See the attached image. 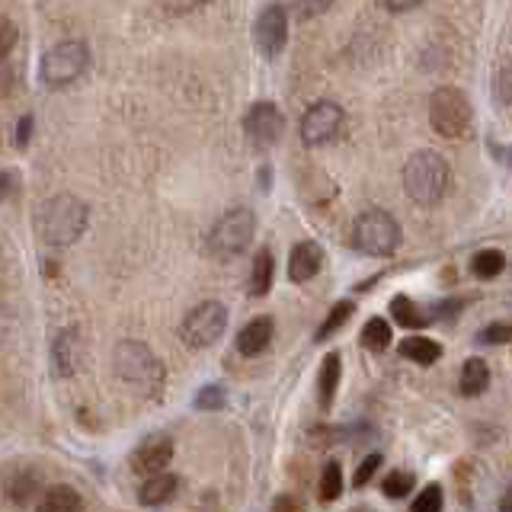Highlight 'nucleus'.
<instances>
[{"label":"nucleus","mask_w":512,"mask_h":512,"mask_svg":"<svg viewBox=\"0 0 512 512\" xmlns=\"http://www.w3.org/2000/svg\"><path fill=\"white\" fill-rule=\"evenodd\" d=\"M87 221H90L87 202L71 196V192H61V196H52L39 205L36 234L48 247H71L74 240L84 237Z\"/></svg>","instance_id":"1"},{"label":"nucleus","mask_w":512,"mask_h":512,"mask_svg":"<svg viewBox=\"0 0 512 512\" xmlns=\"http://www.w3.org/2000/svg\"><path fill=\"white\" fill-rule=\"evenodd\" d=\"M448 173L445 157L436 151H420L407 160L404 167V189L416 205H436L448 192Z\"/></svg>","instance_id":"2"},{"label":"nucleus","mask_w":512,"mask_h":512,"mask_svg":"<svg viewBox=\"0 0 512 512\" xmlns=\"http://www.w3.org/2000/svg\"><path fill=\"white\" fill-rule=\"evenodd\" d=\"M112 365H116V375L122 384L135 388L138 394H157L160 384H164V368L154 359V352L135 343V340H122L116 346V356H112Z\"/></svg>","instance_id":"3"},{"label":"nucleus","mask_w":512,"mask_h":512,"mask_svg":"<svg viewBox=\"0 0 512 512\" xmlns=\"http://www.w3.org/2000/svg\"><path fill=\"white\" fill-rule=\"evenodd\" d=\"M90 68V45L84 39H64L42 55L39 77L45 87H68Z\"/></svg>","instance_id":"4"},{"label":"nucleus","mask_w":512,"mask_h":512,"mask_svg":"<svg viewBox=\"0 0 512 512\" xmlns=\"http://www.w3.org/2000/svg\"><path fill=\"white\" fill-rule=\"evenodd\" d=\"M429 122L442 138H461L471 132L474 109L468 93H461L458 87H439L429 100Z\"/></svg>","instance_id":"5"},{"label":"nucleus","mask_w":512,"mask_h":512,"mask_svg":"<svg viewBox=\"0 0 512 512\" xmlns=\"http://www.w3.org/2000/svg\"><path fill=\"white\" fill-rule=\"evenodd\" d=\"M253 231H256V218L250 208H231V212H224L212 234H208V253L215 256V260H234L240 256L253 240Z\"/></svg>","instance_id":"6"},{"label":"nucleus","mask_w":512,"mask_h":512,"mask_svg":"<svg viewBox=\"0 0 512 512\" xmlns=\"http://www.w3.org/2000/svg\"><path fill=\"white\" fill-rule=\"evenodd\" d=\"M352 244L368 256H388L400 247V224L394 215L372 208L356 218V228H352Z\"/></svg>","instance_id":"7"},{"label":"nucleus","mask_w":512,"mask_h":512,"mask_svg":"<svg viewBox=\"0 0 512 512\" xmlns=\"http://www.w3.org/2000/svg\"><path fill=\"white\" fill-rule=\"evenodd\" d=\"M228 327V311H224L221 301H205L199 308H192L183 320V340L192 349H205L212 346L218 336Z\"/></svg>","instance_id":"8"},{"label":"nucleus","mask_w":512,"mask_h":512,"mask_svg":"<svg viewBox=\"0 0 512 512\" xmlns=\"http://www.w3.org/2000/svg\"><path fill=\"white\" fill-rule=\"evenodd\" d=\"M343 119L346 116H343L340 103H333V100L314 103L301 119V141L308 144V148H320V144H327V141H333L336 135H340Z\"/></svg>","instance_id":"9"},{"label":"nucleus","mask_w":512,"mask_h":512,"mask_svg":"<svg viewBox=\"0 0 512 512\" xmlns=\"http://www.w3.org/2000/svg\"><path fill=\"white\" fill-rule=\"evenodd\" d=\"M282 128H285V119L272 100L253 103L244 116V135L256 148H272V144L282 138Z\"/></svg>","instance_id":"10"},{"label":"nucleus","mask_w":512,"mask_h":512,"mask_svg":"<svg viewBox=\"0 0 512 512\" xmlns=\"http://www.w3.org/2000/svg\"><path fill=\"white\" fill-rule=\"evenodd\" d=\"M253 42L266 58H276L282 52L288 42V13L282 4H269V7H263L260 16H256Z\"/></svg>","instance_id":"11"},{"label":"nucleus","mask_w":512,"mask_h":512,"mask_svg":"<svg viewBox=\"0 0 512 512\" xmlns=\"http://www.w3.org/2000/svg\"><path fill=\"white\" fill-rule=\"evenodd\" d=\"M173 458V442L167 436H151V439H144L135 452H132V471L138 477H157V474H164V468L170 464Z\"/></svg>","instance_id":"12"},{"label":"nucleus","mask_w":512,"mask_h":512,"mask_svg":"<svg viewBox=\"0 0 512 512\" xmlns=\"http://www.w3.org/2000/svg\"><path fill=\"white\" fill-rule=\"evenodd\" d=\"M320 263H324V250H320L314 240H304L288 256V279L292 282H308L320 272Z\"/></svg>","instance_id":"13"},{"label":"nucleus","mask_w":512,"mask_h":512,"mask_svg":"<svg viewBox=\"0 0 512 512\" xmlns=\"http://www.w3.org/2000/svg\"><path fill=\"white\" fill-rule=\"evenodd\" d=\"M39 490H42V474L36 468H13L7 474V496H10V503L23 506Z\"/></svg>","instance_id":"14"},{"label":"nucleus","mask_w":512,"mask_h":512,"mask_svg":"<svg viewBox=\"0 0 512 512\" xmlns=\"http://www.w3.org/2000/svg\"><path fill=\"white\" fill-rule=\"evenodd\" d=\"M272 340V320L269 317H256L237 333V352L240 356H260Z\"/></svg>","instance_id":"15"},{"label":"nucleus","mask_w":512,"mask_h":512,"mask_svg":"<svg viewBox=\"0 0 512 512\" xmlns=\"http://www.w3.org/2000/svg\"><path fill=\"white\" fill-rule=\"evenodd\" d=\"M176 490H180V480H176L173 474H157L151 480H144L141 490H138V503L141 506H164L170 503Z\"/></svg>","instance_id":"16"},{"label":"nucleus","mask_w":512,"mask_h":512,"mask_svg":"<svg viewBox=\"0 0 512 512\" xmlns=\"http://www.w3.org/2000/svg\"><path fill=\"white\" fill-rule=\"evenodd\" d=\"M80 509H84V500H80V493L68 484L45 490V496L36 506V512H80Z\"/></svg>","instance_id":"17"},{"label":"nucleus","mask_w":512,"mask_h":512,"mask_svg":"<svg viewBox=\"0 0 512 512\" xmlns=\"http://www.w3.org/2000/svg\"><path fill=\"white\" fill-rule=\"evenodd\" d=\"M340 388V356L330 352L320 365V381H317V391H320V410H330L333 404V394Z\"/></svg>","instance_id":"18"},{"label":"nucleus","mask_w":512,"mask_h":512,"mask_svg":"<svg viewBox=\"0 0 512 512\" xmlns=\"http://www.w3.org/2000/svg\"><path fill=\"white\" fill-rule=\"evenodd\" d=\"M400 356L420 365H432L442 356V346L436 340H426V336H407V340L400 343Z\"/></svg>","instance_id":"19"},{"label":"nucleus","mask_w":512,"mask_h":512,"mask_svg":"<svg viewBox=\"0 0 512 512\" xmlns=\"http://www.w3.org/2000/svg\"><path fill=\"white\" fill-rule=\"evenodd\" d=\"M77 333L68 330V333H61L58 340H55V349H52V359L58 365V375H74L77 372Z\"/></svg>","instance_id":"20"},{"label":"nucleus","mask_w":512,"mask_h":512,"mask_svg":"<svg viewBox=\"0 0 512 512\" xmlns=\"http://www.w3.org/2000/svg\"><path fill=\"white\" fill-rule=\"evenodd\" d=\"M490 384V368L484 359H468L461 368V391L468 397H477L480 391H487Z\"/></svg>","instance_id":"21"},{"label":"nucleus","mask_w":512,"mask_h":512,"mask_svg":"<svg viewBox=\"0 0 512 512\" xmlns=\"http://www.w3.org/2000/svg\"><path fill=\"white\" fill-rule=\"evenodd\" d=\"M272 253L269 250H260L256 253V263H253V272H250V292L253 295H266L272 288Z\"/></svg>","instance_id":"22"},{"label":"nucleus","mask_w":512,"mask_h":512,"mask_svg":"<svg viewBox=\"0 0 512 512\" xmlns=\"http://www.w3.org/2000/svg\"><path fill=\"white\" fill-rule=\"evenodd\" d=\"M503 266H506V256L500 250H480L474 256V263H471L477 279H496L503 272Z\"/></svg>","instance_id":"23"},{"label":"nucleus","mask_w":512,"mask_h":512,"mask_svg":"<svg viewBox=\"0 0 512 512\" xmlns=\"http://www.w3.org/2000/svg\"><path fill=\"white\" fill-rule=\"evenodd\" d=\"M362 343L368 346V349H375V352H381V349H388L391 346V327L384 324V317H372L368 324L362 327Z\"/></svg>","instance_id":"24"},{"label":"nucleus","mask_w":512,"mask_h":512,"mask_svg":"<svg viewBox=\"0 0 512 512\" xmlns=\"http://www.w3.org/2000/svg\"><path fill=\"white\" fill-rule=\"evenodd\" d=\"M391 314H394V320L400 327H423L426 324V317L420 314V308L407 298V295H397L394 301H391Z\"/></svg>","instance_id":"25"},{"label":"nucleus","mask_w":512,"mask_h":512,"mask_svg":"<svg viewBox=\"0 0 512 512\" xmlns=\"http://www.w3.org/2000/svg\"><path fill=\"white\" fill-rule=\"evenodd\" d=\"M343 493V468L336 461L324 464V474H320V500H336Z\"/></svg>","instance_id":"26"},{"label":"nucleus","mask_w":512,"mask_h":512,"mask_svg":"<svg viewBox=\"0 0 512 512\" xmlns=\"http://www.w3.org/2000/svg\"><path fill=\"white\" fill-rule=\"evenodd\" d=\"M349 314H352V301H340V304H336V308L327 314L324 324L317 327V340H330V333L340 330L346 320H349Z\"/></svg>","instance_id":"27"},{"label":"nucleus","mask_w":512,"mask_h":512,"mask_svg":"<svg viewBox=\"0 0 512 512\" xmlns=\"http://www.w3.org/2000/svg\"><path fill=\"white\" fill-rule=\"evenodd\" d=\"M410 490H413V474H407V471H391L388 477H384V493L394 496V500L407 496Z\"/></svg>","instance_id":"28"},{"label":"nucleus","mask_w":512,"mask_h":512,"mask_svg":"<svg viewBox=\"0 0 512 512\" xmlns=\"http://www.w3.org/2000/svg\"><path fill=\"white\" fill-rule=\"evenodd\" d=\"M413 512H442V490L429 484L420 496L413 500Z\"/></svg>","instance_id":"29"},{"label":"nucleus","mask_w":512,"mask_h":512,"mask_svg":"<svg viewBox=\"0 0 512 512\" xmlns=\"http://www.w3.org/2000/svg\"><path fill=\"white\" fill-rule=\"evenodd\" d=\"M333 7V0H295V10L301 20H314V16L327 13Z\"/></svg>","instance_id":"30"},{"label":"nucleus","mask_w":512,"mask_h":512,"mask_svg":"<svg viewBox=\"0 0 512 512\" xmlns=\"http://www.w3.org/2000/svg\"><path fill=\"white\" fill-rule=\"evenodd\" d=\"M480 340L484 343H512V324H490L480 330Z\"/></svg>","instance_id":"31"},{"label":"nucleus","mask_w":512,"mask_h":512,"mask_svg":"<svg viewBox=\"0 0 512 512\" xmlns=\"http://www.w3.org/2000/svg\"><path fill=\"white\" fill-rule=\"evenodd\" d=\"M221 404H224L221 388H202L199 397H196V407H202V410H218Z\"/></svg>","instance_id":"32"},{"label":"nucleus","mask_w":512,"mask_h":512,"mask_svg":"<svg viewBox=\"0 0 512 512\" xmlns=\"http://www.w3.org/2000/svg\"><path fill=\"white\" fill-rule=\"evenodd\" d=\"M378 464H381V455H368L359 468H356V487H365L368 480H372V474L378 471Z\"/></svg>","instance_id":"33"},{"label":"nucleus","mask_w":512,"mask_h":512,"mask_svg":"<svg viewBox=\"0 0 512 512\" xmlns=\"http://www.w3.org/2000/svg\"><path fill=\"white\" fill-rule=\"evenodd\" d=\"M32 138V116H23L20 125H16V148H26Z\"/></svg>","instance_id":"34"},{"label":"nucleus","mask_w":512,"mask_h":512,"mask_svg":"<svg viewBox=\"0 0 512 512\" xmlns=\"http://www.w3.org/2000/svg\"><path fill=\"white\" fill-rule=\"evenodd\" d=\"M167 10L170 13H189V10H196L199 4H205V0H164Z\"/></svg>","instance_id":"35"},{"label":"nucleus","mask_w":512,"mask_h":512,"mask_svg":"<svg viewBox=\"0 0 512 512\" xmlns=\"http://www.w3.org/2000/svg\"><path fill=\"white\" fill-rule=\"evenodd\" d=\"M423 0H384V7H388L391 13H407L413 7H420Z\"/></svg>","instance_id":"36"},{"label":"nucleus","mask_w":512,"mask_h":512,"mask_svg":"<svg viewBox=\"0 0 512 512\" xmlns=\"http://www.w3.org/2000/svg\"><path fill=\"white\" fill-rule=\"evenodd\" d=\"M13 42H16V26H13L10 20H4V45H0V52H4V55H10Z\"/></svg>","instance_id":"37"},{"label":"nucleus","mask_w":512,"mask_h":512,"mask_svg":"<svg viewBox=\"0 0 512 512\" xmlns=\"http://www.w3.org/2000/svg\"><path fill=\"white\" fill-rule=\"evenodd\" d=\"M272 512H298V503L292 500V496H279V500H276V506H272Z\"/></svg>","instance_id":"38"},{"label":"nucleus","mask_w":512,"mask_h":512,"mask_svg":"<svg viewBox=\"0 0 512 512\" xmlns=\"http://www.w3.org/2000/svg\"><path fill=\"white\" fill-rule=\"evenodd\" d=\"M500 509H503V512H512V490H509V493L503 496V503H500Z\"/></svg>","instance_id":"39"}]
</instances>
